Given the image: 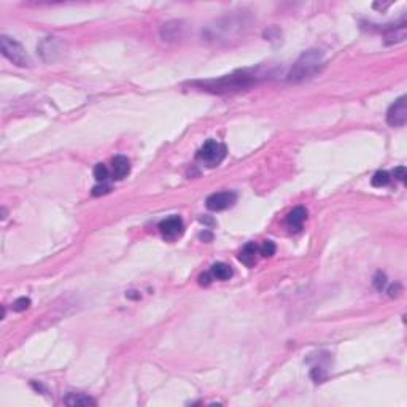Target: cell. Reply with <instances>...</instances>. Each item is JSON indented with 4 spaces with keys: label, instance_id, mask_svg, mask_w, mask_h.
<instances>
[{
    "label": "cell",
    "instance_id": "6da1fadb",
    "mask_svg": "<svg viewBox=\"0 0 407 407\" xmlns=\"http://www.w3.org/2000/svg\"><path fill=\"white\" fill-rule=\"evenodd\" d=\"M323 67V52L320 49H309L304 55H301V58L293 64V67L288 75V80L293 83L304 82L312 75L320 72Z\"/></svg>",
    "mask_w": 407,
    "mask_h": 407
},
{
    "label": "cell",
    "instance_id": "7a4b0ae2",
    "mask_svg": "<svg viewBox=\"0 0 407 407\" xmlns=\"http://www.w3.org/2000/svg\"><path fill=\"white\" fill-rule=\"evenodd\" d=\"M0 49H2V55L8 61L19 65V67H29L31 65V58L28 56V52H25L22 45L16 42L15 38L2 35V38H0Z\"/></svg>",
    "mask_w": 407,
    "mask_h": 407
},
{
    "label": "cell",
    "instance_id": "3957f363",
    "mask_svg": "<svg viewBox=\"0 0 407 407\" xmlns=\"http://www.w3.org/2000/svg\"><path fill=\"white\" fill-rule=\"evenodd\" d=\"M225 156H226L225 145L213 139L207 140L201 147V150L198 151V159L207 164L208 167H216L223 159H225Z\"/></svg>",
    "mask_w": 407,
    "mask_h": 407
},
{
    "label": "cell",
    "instance_id": "277c9868",
    "mask_svg": "<svg viewBox=\"0 0 407 407\" xmlns=\"http://www.w3.org/2000/svg\"><path fill=\"white\" fill-rule=\"evenodd\" d=\"M252 75H247L245 72L240 73V76L235 75H228L225 78H221L218 82H208V83H202V86H210L212 91H231V89H240L245 88L252 83Z\"/></svg>",
    "mask_w": 407,
    "mask_h": 407
},
{
    "label": "cell",
    "instance_id": "5b68a950",
    "mask_svg": "<svg viewBox=\"0 0 407 407\" xmlns=\"http://www.w3.org/2000/svg\"><path fill=\"white\" fill-rule=\"evenodd\" d=\"M387 123L391 127H402L407 123V97L401 96L390 105L387 112Z\"/></svg>",
    "mask_w": 407,
    "mask_h": 407
},
{
    "label": "cell",
    "instance_id": "8992f818",
    "mask_svg": "<svg viewBox=\"0 0 407 407\" xmlns=\"http://www.w3.org/2000/svg\"><path fill=\"white\" fill-rule=\"evenodd\" d=\"M235 201H237V194L235 193L221 191V193H215L212 196H208L205 205L208 210H212V212H221V210H226L231 205H234Z\"/></svg>",
    "mask_w": 407,
    "mask_h": 407
},
{
    "label": "cell",
    "instance_id": "52a82bcc",
    "mask_svg": "<svg viewBox=\"0 0 407 407\" xmlns=\"http://www.w3.org/2000/svg\"><path fill=\"white\" fill-rule=\"evenodd\" d=\"M159 231L164 237L175 239L177 235H180L183 231V221L180 216H169L159 223Z\"/></svg>",
    "mask_w": 407,
    "mask_h": 407
},
{
    "label": "cell",
    "instance_id": "ba28073f",
    "mask_svg": "<svg viewBox=\"0 0 407 407\" xmlns=\"http://www.w3.org/2000/svg\"><path fill=\"white\" fill-rule=\"evenodd\" d=\"M307 218V210L304 207H296L294 210H291L286 216V225L291 231H299L303 229V225Z\"/></svg>",
    "mask_w": 407,
    "mask_h": 407
},
{
    "label": "cell",
    "instance_id": "9c48e42d",
    "mask_svg": "<svg viewBox=\"0 0 407 407\" xmlns=\"http://www.w3.org/2000/svg\"><path fill=\"white\" fill-rule=\"evenodd\" d=\"M258 255H259V247L255 242H250L242 248V252L239 255V261L243 262L247 267H253L258 261Z\"/></svg>",
    "mask_w": 407,
    "mask_h": 407
},
{
    "label": "cell",
    "instance_id": "30bf717a",
    "mask_svg": "<svg viewBox=\"0 0 407 407\" xmlns=\"http://www.w3.org/2000/svg\"><path fill=\"white\" fill-rule=\"evenodd\" d=\"M64 402L70 407H89V405L97 404L91 396L82 395V393H69V395L64 398Z\"/></svg>",
    "mask_w": 407,
    "mask_h": 407
},
{
    "label": "cell",
    "instance_id": "8fae6325",
    "mask_svg": "<svg viewBox=\"0 0 407 407\" xmlns=\"http://www.w3.org/2000/svg\"><path fill=\"white\" fill-rule=\"evenodd\" d=\"M130 172V162L126 156H116L113 159V178L123 180Z\"/></svg>",
    "mask_w": 407,
    "mask_h": 407
},
{
    "label": "cell",
    "instance_id": "7c38bea8",
    "mask_svg": "<svg viewBox=\"0 0 407 407\" xmlns=\"http://www.w3.org/2000/svg\"><path fill=\"white\" fill-rule=\"evenodd\" d=\"M210 275H212L215 280L225 282L232 277V269L231 266L225 264V262H216V264H213L212 269H210Z\"/></svg>",
    "mask_w": 407,
    "mask_h": 407
},
{
    "label": "cell",
    "instance_id": "4fadbf2b",
    "mask_svg": "<svg viewBox=\"0 0 407 407\" xmlns=\"http://www.w3.org/2000/svg\"><path fill=\"white\" fill-rule=\"evenodd\" d=\"M180 29H181L180 22H177V21L167 22V24H164V28L161 29V35H162L164 40H174V38H178Z\"/></svg>",
    "mask_w": 407,
    "mask_h": 407
},
{
    "label": "cell",
    "instance_id": "5bb4252c",
    "mask_svg": "<svg viewBox=\"0 0 407 407\" xmlns=\"http://www.w3.org/2000/svg\"><path fill=\"white\" fill-rule=\"evenodd\" d=\"M371 183H372V186H375V188H382V186H385V185H388V183H390V174L387 172V170H378V172L374 174Z\"/></svg>",
    "mask_w": 407,
    "mask_h": 407
},
{
    "label": "cell",
    "instance_id": "9a60e30c",
    "mask_svg": "<svg viewBox=\"0 0 407 407\" xmlns=\"http://www.w3.org/2000/svg\"><path fill=\"white\" fill-rule=\"evenodd\" d=\"M94 178L99 181V183H105L108 178V169L105 167L103 164H97L94 167Z\"/></svg>",
    "mask_w": 407,
    "mask_h": 407
},
{
    "label": "cell",
    "instance_id": "2e32d148",
    "mask_svg": "<svg viewBox=\"0 0 407 407\" xmlns=\"http://www.w3.org/2000/svg\"><path fill=\"white\" fill-rule=\"evenodd\" d=\"M259 255L266 256V258L275 255V243L272 240H264V242H262V245L259 247Z\"/></svg>",
    "mask_w": 407,
    "mask_h": 407
},
{
    "label": "cell",
    "instance_id": "e0dca14e",
    "mask_svg": "<svg viewBox=\"0 0 407 407\" xmlns=\"http://www.w3.org/2000/svg\"><path fill=\"white\" fill-rule=\"evenodd\" d=\"M372 283H374V288H375L377 291H384L385 286H387V275L382 274V272H377L374 280H372Z\"/></svg>",
    "mask_w": 407,
    "mask_h": 407
},
{
    "label": "cell",
    "instance_id": "ac0fdd59",
    "mask_svg": "<svg viewBox=\"0 0 407 407\" xmlns=\"http://www.w3.org/2000/svg\"><path fill=\"white\" fill-rule=\"evenodd\" d=\"M31 306V299L29 297H19L13 303V310L15 312H24L25 309H29Z\"/></svg>",
    "mask_w": 407,
    "mask_h": 407
},
{
    "label": "cell",
    "instance_id": "d6986e66",
    "mask_svg": "<svg viewBox=\"0 0 407 407\" xmlns=\"http://www.w3.org/2000/svg\"><path fill=\"white\" fill-rule=\"evenodd\" d=\"M393 175H395V178L401 183H405V178H407V172H405V167L404 166H399L395 169V172H393Z\"/></svg>",
    "mask_w": 407,
    "mask_h": 407
},
{
    "label": "cell",
    "instance_id": "ffe728a7",
    "mask_svg": "<svg viewBox=\"0 0 407 407\" xmlns=\"http://www.w3.org/2000/svg\"><path fill=\"white\" fill-rule=\"evenodd\" d=\"M110 191V186L108 185H105V183H102V185H97L93 188V196H103V194H107Z\"/></svg>",
    "mask_w": 407,
    "mask_h": 407
},
{
    "label": "cell",
    "instance_id": "44dd1931",
    "mask_svg": "<svg viewBox=\"0 0 407 407\" xmlns=\"http://www.w3.org/2000/svg\"><path fill=\"white\" fill-rule=\"evenodd\" d=\"M399 291H401V286H399V283H396V285H391V286L388 288V296H390V297H395V296H398V294H399Z\"/></svg>",
    "mask_w": 407,
    "mask_h": 407
},
{
    "label": "cell",
    "instance_id": "7402d4cb",
    "mask_svg": "<svg viewBox=\"0 0 407 407\" xmlns=\"http://www.w3.org/2000/svg\"><path fill=\"white\" fill-rule=\"evenodd\" d=\"M212 279H213V277H212V275H210V274H202V275H201V277H199V283H201V285H205V286H207V285H208L210 282H212Z\"/></svg>",
    "mask_w": 407,
    "mask_h": 407
},
{
    "label": "cell",
    "instance_id": "603a6c76",
    "mask_svg": "<svg viewBox=\"0 0 407 407\" xmlns=\"http://www.w3.org/2000/svg\"><path fill=\"white\" fill-rule=\"evenodd\" d=\"M201 239H205V240H212V234H208V232H205V234H201Z\"/></svg>",
    "mask_w": 407,
    "mask_h": 407
}]
</instances>
